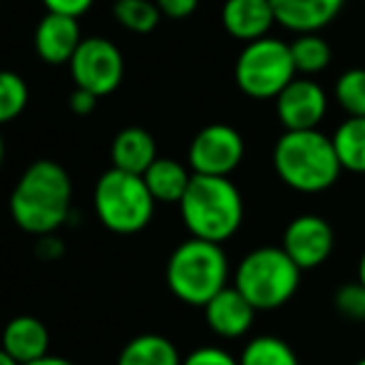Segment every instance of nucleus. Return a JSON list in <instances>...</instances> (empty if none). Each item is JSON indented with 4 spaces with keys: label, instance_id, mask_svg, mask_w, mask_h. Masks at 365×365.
Listing matches in <instances>:
<instances>
[{
    "label": "nucleus",
    "instance_id": "f257e3e1",
    "mask_svg": "<svg viewBox=\"0 0 365 365\" xmlns=\"http://www.w3.org/2000/svg\"><path fill=\"white\" fill-rule=\"evenodd\" d=\"M73 202L70 174L53 159L33 162L10 194V217L23 231L50 236L65 224Z\"/></svg>",
    "mask_w": 365,
    "mask_h": 365
},
{
    "label": "nucleus",
    "instance_id": "f03ea898",
    "mask_svg": "<svg viewBox=\"0 0 365 365\" xmlns=\"http://www.w3.org/2000/svg\"><path fill=\"white\" fill-rule=\"evenodd\" d=\"M179 212L192 239L224 244L244 221V199L229 177L194 174Z\"/></svg>",
    "mask_w": 365,
    "mask_h": 365
},
{
    "label": "nucleus",
    "instance_id": "7ed1b4c3",
    "mask_svg": "<svg viewBox=\"0 0 365 365\" xmlns=\"http://www.w3.org/2000/svg\"><path fill=\"white\" fill-rule=\"evenodd\" d=\"M274 169L286 187L318 194L333 187L341 174L333 140L318 130L284 132L274 147Z\"/></svg>",
    "mask_w": 365,
    "mask_h": 365
},
{
    "label": "nucleus",
    "instance_id": "20e7f679",
    "mask_svg": "<svg viewBox=\"0 0 365 365\" xmlns=\"http://www.w3.org/2000/svg\"><path fill=\"white\" fill-rule=\"evenodd\" d=\"M167 286L182 303L204 308L229 286V256L221 244L182 241L167 261Z\"/></svg>",
    "mask_w": 365,
    "mask_h": 365
},
{
    "label": "nucleus",
    "instance_id": "39448f33",
    "mask_svg": "<svg viewBox=\"0 0 365 365\" xmlns=\"http://www.w3.org/2000/svg\"><path fill=\"white\" fill-rule=\"evenodd\" d=\"M301 274L303 271L281 246H261L239 261L234 271V289L256 311H276L296 296Z\"/></svg>",
    "mask_w": 365,
    "mask_h": 365
},
{
    "label": "nucleus",
    "instance_id": "423d86ee",
    "mask_svg": "<svg viewBox=\"0 0 365 365\" xmlns=\"http://www.w3.org/2000/svg\"><path fill=\"white\" fill-rule=\"evenodd\" d=\"M154 197L137 174L107 169L95 184V212L105 229L115 234H137L154 217Z\"/></svg>",
    "mask_w": 365,
    "mask_h": 365
},
{
    "label": "nucleus",
    "instance_id": "0eeeda50",
    "mask_svg": "<svg viewBox=\"0 0 365 365\" xmlns=\"http://www.w3.org/2000/svg\"><path fill=\"white\" fill-rule=\"evenodd\" d=\"M234 80L244 95L254 100H276L296 80L291 45L276 38H261L239 53Z\"/></svg>",
    "mask_w": 365,
    "mask_h": 365
},
{
    "label": "nucleus",
    "instance_id": "6e6552de",
    "mask_svg": "<svg viewBox=\"0 0 365 365\" xmlns=\"http://www.w3.org/2000/svg\"><path fill=\"white\" fill-rule=\"evenodd\" d=\"M70 75L77 90L105 97L120 87L122 75H125V60L112 40L87 38L82 40L70 60Z\"/></svg>",
    "mask_w": 365,
    "mask_h": 365
},
{
    "label": "nucleus",
    "instance_id": "1a4fd4ad",
    "mask_svg": "<svg viewBox=\"0 0 365 365\" xmlns=\"http://www.w3.org/2000/svg\"><path fill=\"white\" fill-rule=\"evenodd\" d=\"M244 159V137L229 125H209L189 145L192 174L229 177Z\"/></svg>",
    "mask_w": 365,
    "mask_h": 365
},
{
    "label": "nucleus",
    "instance_id": "9d476101",
    "mask_svg": "<svg viewBox=\"0 0 365 365\" xmlns=\"http://www.w3.org/2000/svg\"><path fill=\"white\" fill-rule=\"evenodd\" d=\"M333 244L336 236L326 219L316 214H301L286 226L281 249L301 271H313L328 261Z\"/></svg>",
    "mask_w": 365,
    "mask_h": 365
},
{
    "label": "nucleus",
    "instance_id": "9b49d317",
    "mask_svg": "<svg viewBox=\"0 0 365 365\" xmlns=\"http://www.w3.org/2000/svg\"><path fill=\"white\" fill-rule=\"evenodd\" d=\"M328 97L323 87L313 80H293L279 97H276V115L286 132L318 130L326 117Z\"/></svg>",
    "mask_w": 365,
    "mask_h": 365
},
{
    "label": "nucleus",
    "instance_id": "f8f14e48",
    "mask_svg": "<svg viewBox=\"0 0 365 365\" xmlns=\"http://www.w3.org/2000/svg\"><path fill=\"white\" fill-rule=\"evenodd\" d=\"M204 318L219 338H241L254 326L256 308L234 286H226L204 306Z\"/></svg>",
    "mask_w": 365,
    "mask_h": 365
},
{
    "label": "nucleus",
    "instance_id": "ddd939ff",
    "mask_svg": "<svg viewBox=\"0 0 365 365\" xmlns=\"http://www.w3.org/2000/svg\"><path fill=\"white\" fill-rule=\"evenodd\" d=\"M221 23L231 38L249 45L269 38L276 15L269 0H226L221 8Z\"/></svg>",
    "mask_w": 365,
    "mask_h": 365
},
{
    "label": "nucleus",
    "instance_id": "4468645a",
    "mask_svg": "<svg viewBox=\"0 0 365 365\" xmlns=\"http://www.w3.org/2000/svg\"><path fill=\"white\" fill-rule=\"evenodd\" d=\"M276 23L301 35H313L338 18L346 0H269Z\"/></svg>",
    "mask_w": 365,
    "mask_h": 365
},
{
    "label": "nucleus",
    "instance_id": "2eb2a0df",
    "mask_svg": "<svg viewBox=\"0 0 365 365\" xmlns=\"http://www.w3.org/2000/svg\"><path fill=\"white\" fill-rule=\"evenodd\" d=\"M80 25L77 18L48 13L35 28V50L50 65H63L73 60L75 50L80 48Z\"/></svg>",
    "mask_w": 365,
    "mask_h": 365
},
{
    "label": "nucleus",
    "instance_id": "dca6fc26",
    "mask_svg": "<svg viewBox=\"0 0 365 365\" xmlns=\"http://www.w3.org/2000/svg\"><path fill=\"white\" fill-rule=\"evenodd\" d=\"M50 333L35 316H18L3 328V351L18 365L35 363L48 356Z\"/></svg>",
    "mask_w": 365,
    "mask_h": 365
},
{
    "label": "nucleus",
    "instance_id": "f3484780",
    "mask_svg": "<svg viewBox=\"0 0 365 365\" xmlns=\"http://www.w3.org/2000/svg\"><path fill=\"white\" fill-rule=\"evenodd\" d=\"M110 157H112V167L115 169L142 177V174L159 159L157 142H154V137L149 135L147 130H142V127H125V130L112 140Z\"/></svg>",
    "mask_w": 365,
    "mask_h": 365
},
{
    "label": "nucleus",
    "instance_id": "a211bd4d",
    "mask_svg": "<svg viewBox=\"0 0 365 365\" xmlns=\"http://www.w3.org/2000/svg\"><path fill=\"white\" fill-rule=\"evenodd\" d=\"M194 174L184 167L182 162L177 159H167V157H159L152 167L142 174L145 179L149 194L154 197V202H162V204H179L187 194L189 184H192Z\"/></svg>",
    "mask_w": 365,
    "mask_h": 365
},
{
    "label": "nucleus",
    "instance_id": "6ab92c4d",
    "mask_svg": "<svg viewBox=\"0 0 365 365\" xmlns=\"http://www.w3.org/2000/svg\"><path fill=\"white\" fill-rule=\"evenodd\" d=\"M117 365H182V356L169 338L145 333L122 348Z\"/></svg>",
    "mask_w": 365,
    "mask_h": 365
},
{
    "label": "nucleus",
    "instance_id": "aec40b11",
    "mask_svg": "<svg viewBox=\"0 0 365 365\" xmlns=\"http://www.w3.org/2000/svg\"><path fill=\"white\" fill-rule=\"evenodd\" d=\"M331 140L341 167L365 174V117H348Z\"/></svg>",
    "mask_w": 365,
    "mask_h": 365
},
{
    "label": "nucleus",
    "instance_id": "412c9836",
    "mask_svg": "<svg viewBox=\"0 0 365 365\" xmlns=\"http://www.w3.org/2000/svg\"><path fill=\"white\" fill-rule=\"evenodd\" d=\"M239 365H298V356L284 338L256 336L244 346Z\"/></svg>",
    "mask_w": 365,
    "mask_h": 365
},
{
    "label": "nucleus",
    "instance_id": "4be33fe9",
    "mask_svg": "<svg viewBox=\"0 0 365 365\" xmlns=\"http://www.w3.org/2000/svg\"><path fill=\"white\" fill-rule=\"evenodd\" d=\"M112 15H115V20L122 28L140 35L152 33L159 25V18H162L154 0H115Z\"/></svg>",
    "mask_w": 365,
    "mask_h": 365
},
{
    "label": "nucleus",
    "instance_id": "5701e85b",
    "mask_svg": "<svg viewBox=\"0 0 365 365\" xmlns=\"http://www.w3.org/2000/svg\"><path fill=\"white\" fill-rule=\"evenodd\" d=\"M296 73L316 75L331 65V45L318 35H298L291 43Z\"/></svg>",
    "mask_w": 365,
    "mask_h": 365
},
{
    "label": "nucleus",
    "instance_id": "b1692460",
    "mask_svg": "<svg viewBox=\"0 0 365 365\" xmlns=\"http://www.w3.org/2000/svg\"><path fill=\"white\" fill-rule=\"evenodd\" d=\"M336 102L348 112V117H365V70L353 68L336 80Z\"/></svg>",
    "mask_w": 365,
    "mask_h": 365
},
{
    "label": "nucleus",
    "instance_id": "393cba45",
    "mask_svg": "<svg viewBox=\"0 0 365 365\" xmlns=\"http://www.w3.org/2000/svg\"><path fill=\"white\" fill-rule=\"evenodd\" d=\"M28 105V85L13 70H0V125L15 120Z\"/></svg>",
    "mask_w": 365,
    "mask_h": 365
},
{
    "label": "nucleus",
    "instance_id": "a878e982",
    "mask_svg": "<svg viewBox=\"0 0 365 365\" xmlns=\"http://www.w3.org/2000/svg\"><path fill=\"white\" fill-rule=\"evenodd\" d=\"M336 308L353 321H365V286L361 281H351L336 291Z\"/></svg>",
    "mask_w": 365,
    "mask_h": 365
},
{
    "label": "nucleus",
    "instance_id": "bb28decb",
    "mask_svg": "<svg viewBox=\"0 0 365 365\" xmlns=\"http://www.w3.org/2000/svg\"><path fill=\"white\" fill-rule=\"evenodd\" d=\"M182 365H239V358H234L231 353H226L224 348L217 346H204L192 351L182 361Z\"/></svg>",
    "mask_w": 365,
    "mask_h": 365
},
{
    "label": "nucleus",
    "instance_id": "cd10ccee",
    "mask_svg": "<svg viewBox=\"0 0 365 365\" xmlns=\"http://www.w3.org/2000/svg\"><path fill=\"white\" fill-rule=\"evenodd\" d=\"M159 8V13L167 15L172 20H184L197 10L199 0H154Z\"/></svg>",
    "mask_w": 365,
    "mask_h": 365
},
{
    "label": "nucleus",
    "instance_id": "c85d7f7f",
    "mask_svg": "<svg viewBox=\"0 0 365 365\" xmlns=\"http://www.w3.org/2000/svg\"><path fill=\"white\" fill-rule=\"evenodd\" d=\"M48 13L68 15V18H80L82 13H87L92 5V0H43Z\"/></svg>",
    "mask_w": 365,
    "mask_h": 365
},
{
    "label": "nucleus",
    "instance_id": "c756f323",
    "mask_svg": "<svg viewBox=\"0 0 365 365\" xmlns=\"http://www.w3.org/2000/svg\"><path fill=\"white\" fill-rule=\"evenodd\" d=\"M95 105H97V97L85 90H77L75 87V92L70 95V110H73L75 115H90V112L95 110Z\"/></svg>",
    "mask_w": 365,
    "mask_h": 365
},
{
    "label": "nucleus",
    "instance_id": "7c9ffc66",
    "mask_svg": "<svg viewBox=\"0 0 365 365\" xmlns=\"http://www.w3.org/2000/svg\"><path fill=\"white\" fill-rule=\"evenodd\" d=\"M28 365H75V363H70L68 358H58V356H45V358H40V361H35V363H28Z\"/></svg>",
    "mask_w": 365,
    "mask_h": 365
},
{
    "label": "nucleus",
    "instance_id": "2f4dec72",
    "mask_svg": "<svg viewBox=\"0 0 365 365\" xmlns=\"http://www.w3.org/2000/svg\"><path fill=\"white\" fill-rule=\"evenodd\" d=\"M356 281H361V284L365 286V251H363L361 261H358V279Z\"/></svg>",
    "mask_w": 365,
    "mask_h": 365
},
{
    "label": "nucleus",
    "instance_id": "473e14b6",
    "mask_svg": "<svg viewBox=\"0 0 365 365\" xmlns=\"http://www.w3.org/2000/svg\"><path fill=\"white\" fill-rule=\"evenodd\" d=\"M0 365H18V363H15L13 358H10L8 353L3 351V348H0Z\"/></svg>",
    "mask_w": 365,
    "mask_h": 365
},
{
    "label": "nucleus",
    "instance_id": "72a5a7b5",
    "mask_svg": "<svg viewBox=\"0 0 365 365\" xmlns=\"http://www.w3.org/2000/svg\"><path fill=\"white\" fill-rule=\"evenodd\" d=\"M3 159H5V145H3V137H0V167H3Z\"/></svg>",
    "mask_w": 365,
    "mask_h": 365
},
{
    "label": "nucleus",
    "instance_id": "f704fd0d",
    "mask_svg": "<svg viewBox=\"0 0 365 365\" xmlns=\"http://www.w3.org/2000/svg\"><path fill=\"white\" fill-rule=\"evenodd\" d=\"M356 365H365V356H363V358H361V361H358Z\"/></svg>",
    "mask_w": 365,
    "mask_h": 365
}]
</instances>
